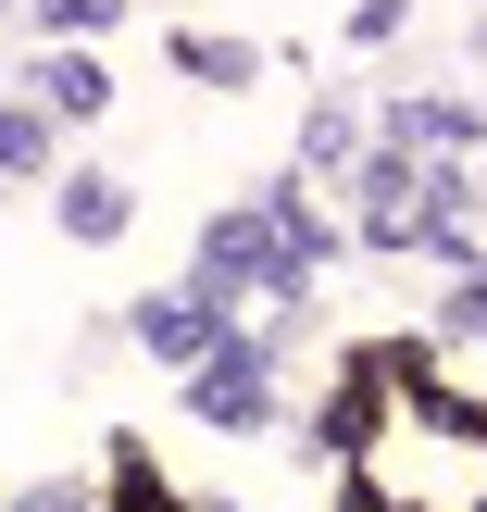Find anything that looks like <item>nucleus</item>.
<instances>
[{
    "mask_svg": "<svg viewBox=\"0 0 487 512\" xmlns=\"http://www.w3.org/2000/svg\"><path fill=\"white\" fill-rule=\"evenodd\" d=\"M63 225H75V238H125V188H113V175H75V188H63Z\"/></svg>",
    "mask_w": 487,
    "mask_h": 512,
    "instance_id": "3",
    "label": "nucleus"
},
{
    "mask_svg": "<svg viewBox=\"0 0 487 512\" xmlns=\"http://www.w3.org/2000/svg\"><path fill=\"white\" fill-rule=\"evenodd\" d=\"M38 150H50L38 113H0V188H13V175H38Z\"/></svg>",
    "mask_w": 487,
    "mask_h": 512,
    "instance_id": "4",
    "label": "nucleus"
},
{
    "mask_svg": "<svg viewBox=\"0 0 487 512\" xmlns=\"http://www.w3.org/2000/svg\"><path fill=\"white\" fill-rule=\"evenodd\" d=\"M138 338L163 350V363H200V350H213V300H150V313H138Z\"/></svg>",
    "mask_w": 487,
    "mask_h": 512,
    "instance_id": "2",
    "label": "nucleus"
},
{
    "mask_svg": "<svg viewBox=\"0 0 487 512\" xmlns=\"http://www.w3.org/2000/svg\"><path fill=\"white\" fill-rule=\"evenodd\" d=\"M50 100L63 113H100V63H50Z\"/></svg>",
    "mask_w": 487,
    "mask_h": 512,
    "instance_id": "5",
    "label": "nucleus"
},
{
    "mask_svg": "<svg viewBox=\"0 0 487 512\" xmlns=\"http://www.w3.org/2000/svg\"><path fill=\"white\" fill-rule=\"evenodd\" d=\"M450 325H475V338H487V288H463V313H450Z\"/></svg>",
    "mask_w": 487,
    "mask_h": 512,
    "instance_id": "6",
    "label": "nucleus"
},
{
    "mask_svg": "<svg viewBox=\"0 0 487 512\" xmlns=\"http://www.w3.org/2000/svg\"><path fill=\"white\" fill-rule=\"evenodd\" d=\"M200 413H213V425H250V413H263V350H225V363L200 375Z\"/></svg>",
    "mask_w": 487,
    "mask_h": 512,
    "instance_id": "1",
    "label": "nucleus"
}]
</instances>
